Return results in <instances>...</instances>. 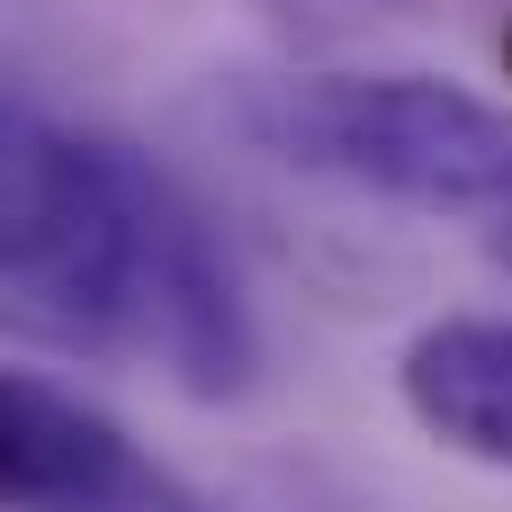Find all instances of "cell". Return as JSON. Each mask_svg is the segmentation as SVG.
<instances>
[{"label":"cell","mask_w":512,"mask_h":512,"mask_svg":"<svg viewBox=\"0 0 512 512\" xmlns=\"http://www.w3.org/2000/svg\"><path fill=\"white\" fill-rule=\"evenodd\" d=\"M486 252H495V270H512V189H504V207L486 216Z\"/></svg>","instance_id":"obj_7"},{"label":"cell","mask_w":512,"mask_h":512,"mask_svg":"<svg viewBox=\"0 0 512 512\" xmlns=\"http://www.w3.org/2000/svg\"><path fill=\"white\" fill-rule=\"evenodd\" d=\"M144 189V153L0 99V333L63 360H126Z\"/></svg>","instance_id":"obj_1"},{"label":"cell","mask_w":512,"mask_h":512,"mask_svg":"<svg viewBox=\"0 0 512 512\" xmlns=\"http://www.w3.org/2000/svg\"><path fill=\"white\" fill-rule=\"evenodd\" d=\"M135 351L198 405H234L261 378V324L252 297L198 216V198L153 171L144 189V252H135Z\"/></svg>","instance_id":"obj_3"},{"label":"cell","mask_w":512,"mask_h":512,"mask_svg":"<svg viewBox=\"0 0 512 512\" xmlns=\"http://www.w3.org/2000/svg\"><path fill=\"white\" fill-rule=\"evenodd\" d=\"M504 63H512V27H504Z\"/></svg>","instance_id":"obj_8"},{"label":"cell","mask_w":512,"mask_h":512,"mask_svg":"<svg viewBox=\"0 0 512 512\" xmlns=\"http://www.w3.org/2000/svg\"><path fill=\"white\" fill-rule=\"evenodd\" d=\"M0 512H198L99 405L0 360Z\"/></svg>","instance_id":"obj_4"},{"label":"cell","mask_w":512,"mask_h":512,"mask_svg":"<svg viewBox=\"0 0 512 512\" xmlns=\"http://www.w3.org/2000/svg\"><path fill=\"white\" fill-rule=\"evenodd\" d=\"M288 36H351V27H378V18H405L423 0H261Z\"/></svg>","instance_id":"obj_6"},{"label":"cell","mask_w":512,"mask_h":512,"mask_svg":"<svg viewBox=\"0 0 512 512\" xmlns=\"http://www.w3.org/2000/svg\"><path fill=\"white\" fill-rule=\"evenodd\" d=\"M405 414L477 468L512 477V315H441L396 360Z\"/></svg>","instance_id":"obj_5"},{"label":"cell","mask_w":512,"mask_h":512,"mask_svg":"<svg viewBox=\"0 0 512 512\" xmlns=\"http://www.w3.org/2000/svg\"><path fill=\"white\" fill-rule=\"evenodd\" d=\"M252 135L405 216H459L486 225L512 189V108L477 99L450 72H306L270 81L252 99Z\"/></svg>","instance_id":"obj_2"}]
</instances>
